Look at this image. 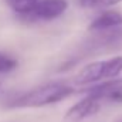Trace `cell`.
Wrapping results in <instances>:
<instances>
[{"label":"cell","instance_id":"cell-2","mask_svg":"<svg viewBox=\"0 0 122 122\" xmlns=\"http://www.w3.org/2000/svg\"><path fill=\"white\" fill-rule=\"evenodd\" d=\"M122 72V57L95 61L82 67L75 75V84L88 85L99 80H112Z\"/></svg>","mask_w":122,"mask_h":122},{"label":"cell","instance_id":"cell-1","mask_svg":"<svg viewBox=\"0 0 122 122\" xmlns=\"http://www.w3.org/2000/svg\"><path fill=\"white\" fill-rule=\"evenodd\" d=\"M74 94V88L64 82H48L29 92H24L13 98L6 107L7 108H41L57 104Z\"/></svg>","mask_w":122,"mask_h":122},{"label":"cell","instance_id":"cell-7","mask_svg":"<svg viewBox=\"0 0 122 122\" xmlns=\"http://www.w3.org/2000/svg\"><path fill=\"white\" fill-rule=\"evenodd\" d=\"M6 4L20 17L26 13H29L31 9L37 4L38 0H4Z\"/></svg>","mask_w":122,"mask_h":122},{"label":"cell","instance_id":"cell-8","mask_svg":"<svg viewBox=\"0 0 122 122\" xmlns=\"http://www.w3.org/2000/svg\"><path fill=\"white\" fill-rule=\"evenodd\" d=\"M118 3H122V0H80V4L82 7L90 9H107Z\"/></svg>","mask_w":122,"mask_h":122},{"label":"cell","instance_id":"cell-5","mask_svg":"<svg viewBox=\"0 0 122 122\" xmlns=\"http://www.w3.org/2000/svg\"><path fill=\"white\" fill-rule=\"evenodd\" d=\"M87 94L95 97L102 105L105 104H122V78L107 80L105 82L90 88Z\"/></svg>","mask_w":122,"mask_h":122},{"label":"cell","instance_id":"cell-4","mask_svg":"<svg viewBox=\"0 0 122 122\" xmlns=\"http://www.w3.org/2000/svg\"><path fill=\"white\" fill-rule=\"evenodd\" d=\"M104 105L90 94H87L81 101L72 105L64 115L62 122H82L88 119L90 117L97 115Z\"/></svg>","mask_w":122,"mask_h":122},{"label":"cell","instance_id":"cell-6","mask_svg":"<svg viewBox=\"0 0 122 122\" xmlns=\"http://www.w3.org/2000/svg\"><path fill=\"white\" fill-rule=\"evenodd\" d=\"M117 27H122V13L117 10H105L98 17H95L88 26L90 31L112 30Z\"/></svg>","mask_w":122,"mask_h":122},{"label":"cell","instance_id":"cell-9","mask_svg":"<svg viewBox=\"0 0 122 122\" xmlns=\"http://www.w3.org/2000/svg\"><path fill=\"white\" fill-rule=\"evenodd\" d=\"M14 68H17V60L9 54L0 53V74L13 71Z\"/></svg>","mask_w":122,"mask_h":122},{"label":"cell","instance_id":"cell-3","mask_svg":"<svg viewBox=\"0 0 122 122\" xmlns=\"http://www.w3.org/2000/svg\"><path fill=\"white\" fill-rule=\"evenodd\" d=\"M67 9H68L67 0H38L30 11L20 16V19L29 23L51 21L62 16Z\"/></svg>","mask_w":122,"mask_h":122}]
</instances>
